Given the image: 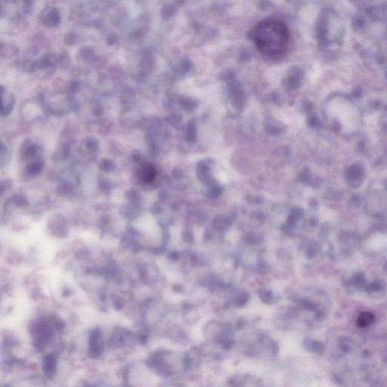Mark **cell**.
<instances>
[{
	"label": "cell",
	"instance_id": "cell-1",
	"mask_svg": "<svg viewBox=\"0 0 387 387\" xmlns=\"http://www.w3.org/2000/svg\"><path fill=\"white\" fill-rule=\"evenodd\" d=\"M251 39L260 54L269 59L285 56L291 42L288 27L277 19H266L259 23L251 31Z\"/></svg>",
	"mask_w": 387,
	"mask_h": 387
},
{
	"label": "cell",
	"instance_id": "cell-2",
	"mask_svg": "<svg viewBox=\"0 0 387 387\" xmlns=\"http://www.w3.org/2000/svg\"><path fill=\"white\" fill-rule=\"evenodd\" d=\"M374 321V315L369 312H365L361 313L357 318V325L359 327H367L371 325Z\"/></svg>",
	"mask_w": 387,
	"mask_h": 387
},
{
	"label": "cell",
	"instance_id": "cell-3",
	"mask_svg": "<svg viewBox=\"0 0 387 387\" xmlns=\"http://www.w3.org/2000/svg\"><path fill=\"white\" fill-rule=\"evenodd\" d=\"M260 297L263 299V301L266 302V303H269L273 300V297H272V294L271 291L268 290H262L260 293Z\"/></svg>",
	"mask_w": 387,
	"mask_h": 387
}]
</instances>
